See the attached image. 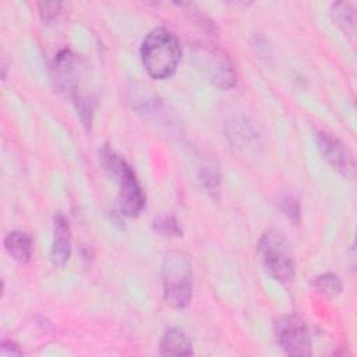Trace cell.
Masks as SVG:
<instances>
[{
    "label": "cell",
    "instance_id": "cell-6",
    "mask_svg": "<svg viewBox=\"0 0 357 357\" xmlns=\"http://www.w3.org/2000/svg\"><path fill=\"white\" fill-rule=\"evenodd\" d=\"M275 332L282 349L296 357L308 356L311 353V340L307 325L296 315L280 318L275 325Z\"/></svg>",
    "mask_w": 357,
    "mask_h": 357
},
{
    "label": "cell",
    "instance_id": "cell-3",
    "mask_svg": "<svg viewBox=\"0 0 357 357\" xmlns=\"http://www.w3.org/2000/svg\"><path fill=\"white\" fill-rule=\"evenodd\" d=\"M82 74L84 64L77 54L70 50H63L56 56L53 64V79L56 85L73 99L82 121L91 124L95 99L82 88Z\"/></svg>",
    "mask_w": 357,
    "mask_h": 357
},
{
    "label": "cell",
    "instance_id": "cell-12",
    "mask_svg": "<svg viewBox=\"0 0 357 357\" xmlns=\"http://www.w3.org/2000/svg\"><path fill=\"white\" fill-rule=\"evenodd\" d=\"M332 18L335 21V24L337 26H340L344 32L349 31H354V21H356V13H354V7L351 3H346V1H340V3H335L332 6L331 10Z\"/></svg>",
    "mask_w": 357,
    "mask_h": 357
},
{
    "label": "cell",
    "instance_id": "cell-5",
    "mask_svg": "<svg viewBox=\"0 0 357 357\" xmlns=\"http://www.w3.org/2000/svg\"><path fill=\"white\" fill-rule=\"evenodd\" d=\"M258 251L266 273L280 283L294 278V259L290 244L275 229L266 230L258 243Z\"/></svg>",
    "mask_w": 357,
    "mask_h": 357
},
{
    "label": "cell",
    "instance_id": "cell-4",
    "mask_svg": "<svg viewBox=\"0 0 357 357\" xmlns=\"http://www.w3.org/2000/svg\"><path fill=\"white\" fill-rule=\"evenodd\" d=\"M162 284L166 304L173 308H185L192 296L191 261L183 251H170L162 264Z\"/></svg>",
    "mask_w": 357,
    "mask_h": 357
},
{
    "label": "cell",
    "instance_id": "cell-19",
    "mask_svg": "<svg viewBox=\"0 0 357 357\" xmlns=\"http://www.w3.org/2000/svg\"><path fill=\"white\" fill-rule=\"evenodd\" d=\"M0 353L1 356H21L22 351L18 349V346L10 340H4L1 343V347H0Z\"/></svg>",
    "mask_w": 357,
    "mask_h": 357
},
{
    "label": "cell",
    "instance_id": "cell-9",
    "mask_svg": "<svg viewBox=\"0 0 357 357\" xmlns=\"http://www.w3.org/2000/svg\"><path fill=\"white\" fill-rule=\"evenodd\" d=\"M71 254V234L67 219L63 215H56L53 222V241L50 259L54 265L63 266Z\"/></svg>",
    "mask_w": 357,
    "mask_h": 357
},
{
    "label": "cell",
    "instance_id": "cell-7",
    "mask_svg": "<svg viewBox=\"0 0 357 357\" xmlns=\"http://www.w3.org/2000/svg\"><path fill=\"white\" fill-rule=\"evenodd\" d=\"M202 71L219 88L227 89L236 84V75L229 59L216 49L199 47L195 53Z\"/></svg>",
    "mask_w": 357,
    "mask_h": 357
},
{
    "label": "cell",
    "instance_id": "cell-1",
    "mask_svg": "<svg viewBox=\"0 0 357 357\" xmlns=\"http://www.w3.org/2000/svg\"><path fill=\"white\" fill-rule=\"evenodd\" d=\"M181 56L180 42L169 29H152L141 45V60L146 73L155 79H165L174 74Z\"/></svg>",
    "mask_w": 357,
    "mask_h": 357
},
{
    "label": "cell",
    "instance_id": "cell-8",
    "mask_svg": "<svg viewBox=\"0 0 357 357\" xmlns=\"http://www.w3.org/2000/svg\"><path fill=\"white\" fill-rule=\"evenodd\" d=\"M317 146L326 162L343 176H351L354 170V162L350 151L337 138L329 132L317 134Z\"/></svg>",
    "mask_w": 357,
    "mask_h": 357
},
{
    "label": "cell",
    "instance_id": "cell-16",
    "mask_svg": "<svg viewBox=\"0 0 357 357\" xmlns=\"http://www.w3.org/2000/svg\"><path fill=\"white\" fill-rule=\"evenodd\" d=\"M279 208L282 209V212L294 223L298 222L300 218V205L296 197H293L291 194H286L282 195L279 198Z\"/></svg>",
    "mask_w": 357,
    "mask_h": 357
},
{
    "label": "cell",
    "instance_id": "cell-18",
    "mask_svg": "<svg viewBox=\"0 0 357 357\" xmlns=\"http://www.w3.org/2000/svg\"><path fill=\"white\" fill-rule=\"evenodd\" d=\"M61 3H39V13L43 21H52L60 13Z\"/></svg>",
    "mask_w": 357,
    "mask_h": 357
},
{
    "label": "cell",
    "instance_id": "cell-17",
    "mask_svg": "<svg viewBox=\"0 0 357 357\" xmlns=\"http://www.w3.org/2000/svg\"><path fill=\"white\" fill-rule=\"evenodd\" d=\"M250 128L251 127H247L244 121L234 128L233 137H234L236 144H240V146H244L245 144L250 145V144L257 141V134L254 131H251Z\"/></svg>",
    "mask_w": 357,
    "mask_h": 357
},
{
    "label": "cell",
    "instance_id": "cell-2",
    "mask_svg": "<svg viewBox=\"0 0 357 357\" xmlns=\"http://www.w3.org/2000/svg\"><path fill=\"white\" fill-rule=\"evenodd\" d=\"M100 165L119 185V206L126 216H138L145 205L144 191L131 166L113 149L103 146L99 152Z\"/></svg>",
    "mask_w": 357,
    "mask_h": 357
},
{
    "label": "cell",
    "instance_id": "cell-15",
    "mask_svg": "<svg viewBox=\"0 0 357 357\" xmlns=\"http://www.w3.org/2000/svg\"><path fill=\"white\" fill-rule=\"evenodd\" d=\"M153 229L162 236H180L181 229L173 216H160L153 222Z\"/></svg>",
    "mask_w": 357,
    "mask_h": 357
},
{
    "label": "cell",
    "instance_id": "cell-14",
    "mask_svg": "<svg viewBox=\"0 0 357 357\" xmlns=\"http://www.w3.org/2000/svg\"><path fill=\"white\" fill-rule=\"evenodd\" d=\"M199 181H201L202 187L206 188L209 192L218 191L219 183H220L219 169L212 162L204 163L199 170Z\"/></svg>",
    "mask_w": 357,
    "mask_h": 357
},
{
    "label": "cell",
    "instance_id": "cell-13",
    "mask_svg": "<svg viewBox=\"0 0 357 357\" xmlns=\"http://www.w3.org/2000/svg\"><path fill=\"white\" fill-rule=\"evenodd\" d=\"M314 286L321 294L326 297H336L342 293L343 289L340 278L335 273H322L317 276L314 280Z\"/></svg>",
    "mask_w": 357,
    "mask_h": 357
},
{
    "label": "cell",
    "instance_id": "cell-10",
    "mask_svg": "<svg viewBox=\"0 0 357 357\" xmlns=\"http://www.w3.org/2000/svg\"><path fill=\"white\" fill-rule=\"evenodd\" d=\"M160 354L163 356H190L192 344L188 336L178 328H170L160 340Z\"/></svg>",
    "mask_w": 357,
    "mask_h": 357
},
{
    "label": "cell",
    "instance_id": "cell-11",
    "mask_svg": "<svg viewBox=\"0 0 357 357\" xmlns=\"http://www.w3.org/2000/svg\"><path fill=\"white\" fill-rule=\"evenodd\" d=\"M7 252L18 262L26 264L32 257V241L22 231H11L4 238Z\"/></svg>",
    "mask_w": 357,
    "mask_h": 357
}]
</instances>
